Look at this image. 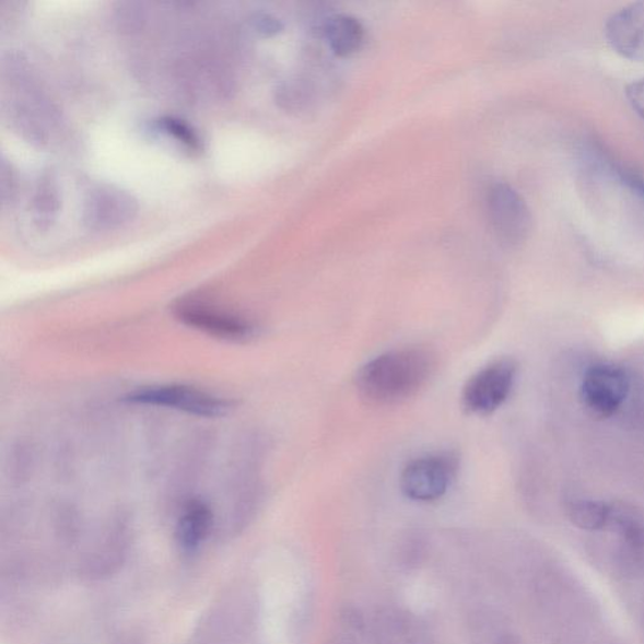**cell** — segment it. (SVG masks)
I'll return each instance as SVG.
<instances>
[{"label": "cell", "mask_w": 644, "mask_h": 644, "mask_svg": "<svg viewBox=\"0 0 644 644\" xmlns=\"http://www.w3.org/2000/svg\"><path fill=\"white\" fill-rule=\"evenodd\" d=\"M436 371L437 356L431 349L406 347L365 363L356 374L355 384L371 403L396 406L420 395Z\"/></svg>", "instance_id": "cell-1"}, {"label": "cell", "mask_w": 644, "mask_h": 644, "mask_svg": "<svg viewBox=\"0 0 644 644\" xmlns=\"http://www.w3.org/2000/svg\"><path fill=\"white\" fill-rule=\"evenodd\" d=\"M459 471L454 450L432 452L409 461L400 473V489L408 499L432 503L446 495Z\"/></svg>", "instance_id": "cell-2"}, {"label": "cell", "mask_w": 644, "mask_h": 644, "mask_svg": "<svg viewBox=\"0 0 644 644\" xmlns=\"http://www.w3.org/2000/svg\"><path fill=\"white\" fill-rule=\"evenodd\" d=\"M517 373V362L507 356L481 367L465 384L461 396L465 411L480 417L495 413L512 396Z\"/></svg>", "instance_id": "cell-3"}, {"label": "cell", "mask_w": 644, "mask_h": 644, "mask_svg": "<svg viewBox=\"0 0 644 644\" xmlns=\"http://www.w3.org/2000/svg\"><path fill=\"white\" fill-rule=\"evenodd\" d=\"M489 216L497 239L506 247H517L529 238L532 216L525 199L507 184H495L488 197Z\"/></svg>", "instance_id": "cell-4"}, {"label": "cell", "mask_w": 644, "mask_h": 644, "mask_svg": "<svg viewBox=\"0 0 644 644\" xmlns=\"http://www.w3.org/2000/svg\"><path fill=\"white\" fill-rule=\"evenodd\" d=\"M129 403L175 409L197 417L214 418L227 414L229 400L184 386H157L138 389L127 397Z\"/></svg>", "instance_id": "cell-5"}, {"label": "cell", "mask_w": 644, "mask_h": 644, "mask_svg": "<svg viewBox=\"0 0 644 644\" xmlns=\"http://www.w3.org/2000/svg\"><path fill=\"white\" fill-rule=\"evenodd\" d=\"M629 393V375L617 365L596 364L583 376L581 398L594 417L609 418L616 414Z\"/></svg>", "instance_id": "cell-6"}, {"label": "cell", "mask_w": 644, "mask_h": 644, "mask_svg": "<svg viewBox=\"0 0 644 644\" xmlns=\"http://www.w3.org/2000/svg\"><path fill=\"white\" fill-rule=\"evenodd\" d=\"M175 315L190 328L224 340L245 341L255 338L258 332L257 326L245 317L221 312L197 301L180 304Z\"/></svg>", "instance_id": "cell-7"}, {"label": "cell", "mask_w": 644, "mask_h": 644, "mask_svg": "<svg viewBox=\"0 0 644 644\" xmlns=\"http://www.w3.org/2000/svg\"><path fill=\"white\" fill-rule=\"evenodd\" d=\"M605 35L618 55L644 63V2L627 5L610 15Z\"/></svg>", "instance_id": "cell-8"}, {"label": "cell", "mask_w": 644, "mask_h": 644, "mask_svg": "<svg viewBox=\"0 0 644 644\" xmlns=\"http://www.w3.org/2000/svg\"><path fill=\"white\" fill-rule=\"evenodd\" d=\"M86 223L97 230H110L132 220L137 204L121 190L102 188L87 200Z\"/></svg>", "instance_id": "cell-9"}, {"label": "cell", "mask_w": 644, "mask_h": 644, "mask_svg": "<svg viewBox=\"0 0 644 644\" xmlns=\"http://www.w3.org/2000/svg\"><path fill=\"white\" fill-rule=\"evenodd\" d=\"M213 515L202 501H190L183 508L175 528V541L184 555H195L212 529Z\"/></svg>", "instance_id": "cell-10"}, {"label": "cell", "mask_w": 644, "mask_h": 644, "mask_svg": "<svg viewBox=\"0 0 644 644\" xmlns=\"http://www.w3.org/2000/svg\"><path fill=\"white\" fill-rule=\"evenodd\" d=\"M324 36L333 55L347 57L361 49L365 31L354 16L336 14L326 21Z\"/></svg>", "instance_id": "cell-11"}, {"label": "cell", "mask_w": 644, "mask_h": 644, "mask_svg": "<svg viewBox=\"0 0 644 644\" xmlns=\"http://www.w3.org/2000/svg\"><path fill=\"white\" fill-rule=\"evenodd\" d=\"M567 515L578 528L594 531L605 528L612 516V508L600 501L578 500L569 505Z\"/></svg>", "instance_id": "cell-12"}, {"label": "cell", "mask_w": 644, "mask_h": 644, "mask_svg": "<svg viewBox=\"0 0 644 644\" xmlns=\"http://www.w3.org/2000/svg\"><path fill=\"white\" fill-rule=\"evenodd\" d=\"M161 127L166 131L169 132L171 136L177 138L178 140L186 142L191 148H196L198 145V138L194 131H191L187 125H184L179 121H175L172 119H166L161 121Z\"/></svg>", "instance_id": "cell-13"}, {"label": "cell", "mask_w": 644, "mask_h": 644, "mask_svg": "<svg viewBox=\"0 0 644 644\" xmlns=\"http://www.w3.org/2000/svg\"><path fill=\"white\" fill-rule=\"evenodd\" d=\"M625 96L635 114L644 121V78L630 83L627 86Z\"/></svg>", "instance_id": "cell-14"}, {"label": "cell", "mask_w": 644, "mask_h": 644, "mask_svg": "<svg viewBox=\"0 0 644 644\" xmlns=\"http://www.w3.org/2000/svg\"><path fill=\"white\" fill-rule=\"evenodd\" d=\"M257 23L258 28L269 33V35H272V33H278L281 30L280 22L271 19V16H262V19H259Z\"/></svg>", "instance_id": "cell-15"}]
</instances>
